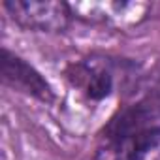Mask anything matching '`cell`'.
Masks as SVG:
<instances>
[{"label":"cell","instance_id":"7a4b0ae2","mask_svg":"<svg viewBox=\"0 0 160 160\" xmlns=\"http://www.w3.org/2000/svg\"><path fill=\"white\" fill-rule=\"evenodd\" d=\"M134 64L124 58H113L106 55H91L72 62L64 75L68 83L91 102H102L109 98L119 85L128 81Z\"/></svg>","mask_w":160,"mask_h":160},{"label":"cell","instance_id":"277c9868","mask_svg":"<svg viewBox=\"0 0 160 160\" xmlns=\"http://www.w3.org/2000/svg\"><path fill=\"white\" fill-rule=\"evenodd\" d=\"M0 77L2 83L21 94L36 98L43 104H51L55 100V91L47 79L23 57L12 53L8 47L0 53Z\"/></svg>","mask_w":160,"mask_h":160},{"label":"cell","instance_id":"3957f363","mask_svg":"<svg viewBox=\"0 0 160 160\" xmlns=\"http://www.w3.org/2000/svg\"><path fill=\"white\" fill-rule=\"evenodd\" d=\"M2 6L19 27L36 32H64L73 17L62 0H4Z\"/></svg>","mask_w":160,"mask_h":160},{"label":"cell","instance_id":"6da1fadb","mask_svg":"<svg viewBox=\"0 0 160 160\" xmlns=\"http://www.w3.org/2000/svg\"><path fill=\"white\" fill-rule=\"evenodd\" d=\"M92 160H160V104L143 98L119 109L102 128Z\"/></svg>","mask_w":160,"mask_h":160}]
</instances>
